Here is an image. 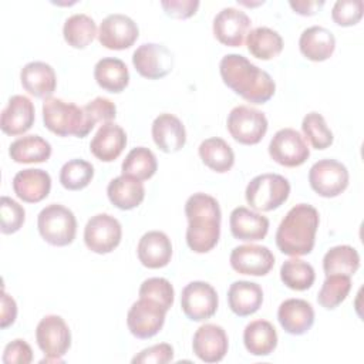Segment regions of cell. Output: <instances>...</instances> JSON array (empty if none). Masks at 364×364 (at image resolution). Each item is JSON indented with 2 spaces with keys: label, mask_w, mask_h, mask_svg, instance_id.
Returning <instances> with one entry per match:
<instances>
[{
  "label": "cell",
  "mask_w": 364,
  "mask_h": 364,
  "mask_svg": "<svg viewBox=\"0 0 364 364\" xmlns=\"http://www.w3.org/2000/svg\"><path fill=\"white\" fill-rule=\"evenodd\" d=\"M229 262L232 269L240 274L264 276L273 269L274 256L269 247L249 243L233 247Z\"/></svg>",
  "instance_id": "cell-17"
},
{
  "label": "cell",
  "mask_w": 364,
  "mask_h": 364,
  "mask_svg": "<svg viewBox=\"0 0 364 364\" xmlns=\"http://www.w3.org/2000/svg\"><path fill=\"white\" fill-rule=\"evenodd\" d=\"M226 127L236 142L256 145L266 135L269 124L262 111L249 105H237L229 112Z\"/></svg>",
  "instance_id": "cell-8"
},
{
  "label": "cell",
  "mask_w": 364,
  "mask_h": 364,
  "mask_svg": "<svg viewBox=\"0 0 364 364\" xmlns=\"http://www.w3.org/2000/svg\"><path fill=\"white\" fill-rule=\"evenodd\" d=\"M94 178V166L84 159H70L60 169V183L67 191H81Z\"/></svg>",
  "instance_id": "cell-40"
},
{
  "label": "cell",
  "mask_w": 364,
  "mask_h": 364,
  "mask_svg": "<svg viewBox=\"0 0 364 364\" xmlns=\"http://www.w3.org/2000/svg\"><path fill=\"white\" fill-rule=\"evenodd\" d=\"M109 202L121 210H131L139 206L145 198L142 181L128 175H119L109 181L107 186Z\"/></svg>",
  "instance_id": "cell-29"
},
{
  "label": "cell",
  "mask_w": 364,
  "mask_h": 364,
  "mask_svg": "<svg viewBox=\"0 0 364 364\" xmlns=\"http://www.w3.org/2000/svg\"><path fill=\"white\" fill-rule=\"evenodd\" d=\"M360 267L358 252L348 245H338L330 247L323 257V270L328 274H354Z\"/></svg>",
  "instance_id": "cell-36"
},
{
  "label": "cell",
  "mask_w": 364,
  "mask_h": 364,
  "mask_svg": "<svg viewBox=\"0 0 364 364\" xmlns=\"http://www.w3.org/2000/svg\"><path fill=\"white\" fill-rule=\"evenodd\" d=\"M20 81L30 95L43 100L50 98L57 87L55 71L44 61L27 63L20 71Z\"/></svg>",
  "instance_id": "cell-24"
},
{
  "label": "cell",
  "mask_w": 364,
  "mask_h": 364,
  "mask_svg": "<svg viewBox=\"0 0 364 364\" xmlns=\"http://www.w3.org/2000/svg\"><path fill=\"white\" fill-rule=\"evenodd\" d=\"M43 121L48 131L58 136H87L91 129L87 125L82 107L50 97L43 102Z\"/></svg>",
  "instance_id": "cell-4"
},
{
  "label": "cell",
  "mask_w": 364,
  "mask_h": 364,
  "mask_svg": "<svg viewBox=\"0 0 364 364\" xmlns=\"http://www.w3.org/2000/svg\"><path fill=\"white\" fill-rule=\"evenodd\" d=\"M152 139L166 154L181 151L186 144V131L182 121L169 112L159 114L152 122Z\"/></svg>",
  "instance_id": "cell-20"
},
{
  "label": "cell",
  "mask_w": 364,
  "mask_h": 364,
  "mask_svg": "<svg viewBox=\"0 0 364 364\" xmlns=\"http://www.w3.org/2000/svg\"><path fill=\"white\" fill-rule=\"evenodd\" d=\"M9 155L17 164H40L51 156V145L40 135H24L11 142Z\"/></svg>",
  "instance_id": "cell-32"
},
{
  "label": "cell",
  "mask_w": 364,
  "mask_h": 364,
  "mask_svg": "<svg viewBox=\"0 0 364 364\" xmlns=\"http://www.w3.org/2000/svg\"><path fill=\"white\" fill-rule=\"evenodd\" d=\"M229 341L222 326L206 323L202 324L193 334L192 350L203 363H219L228 353Z\"/></svg>",
  "instance_id": "cell-18"
},
{
  "label": "cell",
  "mask_w": 364,
  "mask_h": 364,
  "mask_svg": "<svg viewBox=\"0 0 364 364\" xmlns=\"http://www.w3.org/2000/svg\"><path fill=\"white\" fill-rule=\"evenodd\" d=\"M262 303L263 290L255 282L237 280L233 282L228 290V304L239 317H246L256 313Z\"/></svg>",
  "instance_id": "cell-28"
},
{
  "label": "cell",
  "mask_w": 364,
  "mask_h": 364,
  "mask_svg": "<svg viewBox=\"0 0 364 364\" xmlns=\"http://www.w3.org/2000/svg\"><path fill=\"white\" fill-rule=\"evenodd\" d=\"M36 119V109L31 100L26 95H13L1 111L0 128L4 134L17 136L27 132Z\"/></svg>",
  "instance_id": "cell-19"
},
{
  "label": "cell",
  "mask_w": 364,
  "mask_h": 364,
  "mask_svg": "<svg viewBox=\"0 0 364 364\" xmlns=\"http://www.w3.org/2000/svg\"><path fill=\"white\" fill-rule=\"evenodd\" d=\"M198 0H162L161 7L164 9L165 14L173 18H189L192 17L199 9Z\"/></svg>",
  "instance_id": "cell-48"
},
{
  "label": "cell",
  "mask_w": 364,
  "mask_h": 364,
  "mask_svg": "<svg viewBox=\"0 0 364 364\" xmlns=\"http://www.w3.org/2000/svg\"><path fill=\"white\" fill-rule=\"evenodd\" d=\"M290 195L289 181L279 173H262L250 179L245 198L252 209L269 212L282 206Z\"/></svg>",
  "instance_id": "cell-5"
},
{
  "label": "cell",
  "mask_w": 364,
  "mask_h": 364,
  "mask_svg": "<svg viewBox=\"0 0 364 364\" xmlns=\"http://www.w3.org/2000/svg\"><path fill=\"white\" fill-rule=\"evenodd\" d=\"M84 114L87 119V125L90 129L95 127L97 122H111L117 117V107L115 104L105 98V97H97L92 101L87 102L84 107Z\"/></svg>",
  "instance_id": "cell-44"
},
{
  "label": "cell",
  "mask_w": 364,
  "mask_h": 364,
  "mask_svg": "<svg viewBox=\"0 0 364 364\" xmlns=\"http://www.w3.org/2000/svg\"><path fill=\"white\" fill-rule=\"evenodd\" d=\"M139 297H145L161 304L166 311L172 307L175 291L169 280L165 277H149L144 280L138 291Z\"/></svg>",
  "instance_id": "cell-42"
},
{
  "label": "cell",
  "mask_w": 364,
  "mask_h": 364,
  "mask_svg": "<svg viewBox=\"0 0 364 364\" xmlns=\"http://www.w3.org/2000/svg\"><path fill=\"white\" fill-rule=\"evenodd\" d=\"M51 189L48 172L37 168L18 171L13 178V191L18 199L27 203H37L46 199Z\"/></svg>",
  "instance_id": "cell-23"
},
{
  "label": "cell",
  "mask_w": 364,
  "mask_h": 364,
  "mask_svg": "<svg viewBox=\"0 0 364 364\" xmlns=\"http://www.w3.org/2000/svg\"><path fill=\"white\" fill-rule=\"evenodd\" d=\"M229 226L233 237L245 242H256L266 237L269 219L249 208L237 206L230 212Z\"/></svg>",
  "instance_id": "cell-25"
},
{
  "label": "cell",
  "mask_w": 364,
  "mask_h": 364,
  "mask_svg": "<svg viewBox=\"0 0 364 364\" xmlns=\"http://www.w3.org/2000/svg\"><path fill=\"white\" fill-rule=\"evenodd\" d=\"M136 255L141 264L148 269L165 267L172 257L171 239L161 230H149L141 236Z\"/></svg>",
  "instance_id": "cell-21"
},
{
  "label": "cell",
  "mask_w": 364,
  "mask_h": 364,
  "mask_svg": "<svg viewBox=\"0 0 364 364\" xmlns=\"http://www.w3.org/2000/svg\"><path fill=\"white\" fill-rule=\"evenodd\" d=\"M269 155L279 165L294 168L303 165L309 159L310 149L299 131L293 128H282L270 139Z\"/></svg>",
  "instance_id": "cell-11"
},
{
  "label": "cell",
  "mask_w": 364,
  "mask_h": 364,
  "mask_svg": "<svg viewBox=\"0 0 364 364\" xmlns=\"http://www.w3.org/2000/svg\"><path fill=\"white\" fill-rule=\"evenodd\" d=\"M351 290V277L346 274H328L321 284L317 301L321 307L333 310L340 306Z\"/></svg>",
  "instance_id": "cell-39"
},
{
  "label": "cell",
  "mask_w": 364,
  "mask_h": 364,
  "mask_svg": "<svg viewBox=\"0 0 364 364\" xmlns=\"http://www.w3.org/2000/svg\"><path fill=\"white\" fill-rule=\"evenodd\" d=\"M277 320L286 333L303 336L314 324V309L307 300L287 299L279 306Z\"/></svg>",
  "instance_id": "cell-22"
},
{
  "label": "cell",
  "mask_w": 364,
  "mask_h": 364,
  "mask_svg": "<svg viewBox=\"0 0 364 364\" xmlns=\"http://www.w3.org/2000/svg\"><path fill=\"white\" fill-rule=\"evenodd\" d=\"M125 145V131L115 122H105L92 136L90 151L97 159L102 162H112L122 154Z\"/></svg>",
  "instance_id": "cell-26"
},
{
  "label": "cell",
  "mask_w": 364,
  "mask_h": 364,
  "mask_svg": "<svg viewBox=\"0 0 364 364\" xmlns=\"http://www.w3.org/2000/svg\"><path fill=\"white\" fill-rule=\"evenodd\" d=\"M26 219L24 208L9 196L0 199V230L4 235H11L20 230Z\"/></svg>",
  "instance_id": "cell-43"
},
{
  "label": "cell",
  "mask_w": 364,
  "mask_h": 364,
  "mask_svg": "<svg viewBox=\"0 0 364 364\" xmlns=\"http://www.w3.org/2000/svg\"><path fill=\"white\" fill-rule=\"evenodd\" d=\"M166 310L154 300L139 297L128 310L127 326L132 336L141 340L156 336L165 323Z\"/></svg>",
  "instance_id": "cell-12"
},
{
  "label": "cell",
  "mask_w": 364,
  "mask_h": 364,
  "mask_svg": "<svg viewBox=\"0 0 364 364\" xmlns=\"http://www.w3.org/2000/svg\"><path fill=\"white\" fill-rule=\"evenodd\" d=\"M237 3H239V4H245V6H247V7H252V6H260V4H263L264 1H256V3H252V1H243V0H237Z\"/></svg>",
  "instance_id": "cell-51"
},
{
  "label": "cell",
  "mask_w": 364,
  "mask_h": 364,
  "mask_svg": "<svg viewBox=\"0 0 364 364\" xmlns=\"http://www.w3.org/2000/svg\"><path fill=\"white\" fill-rule=\"evenodd\" d=\"M300 53L310 61H326L336 50L334 34L321 26H311L303 30L299 38Z\"/></svg>",
  "instance_id": "cell-27"
},
{
  "label": "cell",
  "mask_w": 364,
  "mask_h": 364,
  "mask_svg": "<svg viewBox=\"0 0 364 364\" xmlns=\"http://www.w3.org/2000/svg\"><path fill=\"white\" fill-rule=\"evenodd\" d=\"M246 46L253 57L266 61L282 53L283 38L270 27H256L247 33Z\"/></svg>",
  "instance_id": "cell-34"
},
{
  "label": "cell",
  "mask_w": 364,
  "mask_h": 364,
  "mask_svg": "<svg viewBox=\"0 0 364 364\" xmlns=\"http://www.w3.org/2000/svg\"><path fill=\"white\" fill-rule=\"evenodd\" d=\"M320 223L318 210L309 203L294 205L282 219L276 230V245L287 256L309 255L316 243Z\"/></svg>",
  "instance_id": "cell-3"
},
{
  "label": "cell",
  "mask_w": 364,
  "mask_h": 364,
  "mask_svg": "<svg viewBox=\"0 0 364 364\" xmlns=\"http://www.w3.org/2000/svg\"><path fill=\"white\" fill-rule=\"evenodd\" d=\"M280 279L289 289L303 291L313 286L316 280V272L310 263L293 257L282 264Z\"/></svg>",
  "instance_id": "cell-38"
},
{
  "label": "cell",
  "mask_w": 364,
  "mask_h": 364,
  "mask_svg": "<svg viewBox=\"0 0 364 364\" xmlns=\"http://www.w3.org/2000/svg\"><path fill=\"white\" fill-rule=\"evenodd\" d=\"M17 317V304L11 296H9L4 290L1 293V328H7L16 321Z\"/></svg>",
  "instance_id": "cell-49"
},
{
  "label": "cell",
  "mask_w": 364,
  "mask_h": 364,
  "mask_svg": "<svg viewBox=\"0 0 364 364\" xmlns=\"http://www.w3.org/2000/svg\"><path fill=\"white\" fill-rule=\"evenodd\" d=\"M122 228L118 219L108 213H98L88 219L84 228L85 246L98 255L111 253L121 242Z\"/></svg>",
  "instance_id": "cell-10"
},
{
  "label": "cell",
  "mask_w": 364,
  "mask_h": 364,
  "mask_svg": "<svg viewBox=\"0 0 364 364\" xmlns=\"http://www.w3.org/2000/svg\"><path fill=\"white\" fill-rule=\"evenodd\" d=\"M202 162L218 173H225L235 164V152L232 146L219 136H212L200 142L198 148Z\"/></svg>",
  "instance_id": "cell-33"
},
{
  "label": "cell",
  "mask_w": 364,
  "mask_h": 364,
  "mask_svg": "<svg viewBox=\"0 0 364 364\" xmlns=\"http://www.w3.org/2000/svg\"><path fill=\"white\" fill-rule=\"evenodd\" d=\"M36 341L46 354L41 363H61L71 346V331L61 316H44L36 327Z\"/></svg>",
  "instance_id": "cell-7"
},
{
  "label": "cell",
  "mask_w": 364,
  "mask_h": 364,
  "mask_svg": "<svg viewBox=\"0 0 364 364\" xmlns=\"http://www.w3.org/2000/svg\"><path fill=\"white\" fill-rule=\"evenodd\" d=\"M301 131L304 134V139H309L311 146L316 149H326L334 141L333 132L327 127L324 117L316 111L304 115L301 121Z\"/></svg>",
  "instance_id": "cell-41"
},
{
  "label": "cell",
  "mask_w": 364,
  "mask_h": 364,
  "mask_svg": "<svg viewBox=\"0 0 364 364\" xmlns=\"http://www.w3.org/2000/svg\"><path fill=\"white\" fill-rule=\"evenodd\" d=\"M350 175L344 164L336 159H320L309 171L311 189L323 198H336L348 186Z\"/></svg>",
  "instance_id": "cell-9"
},
{
  "label": "cell",
  "mask_w": 364,
  "mask_h": 364,
  "mask_svg": "<svg viewBox=\"0 0 364 364\" xmlns=\"http://www.w3.org/2000/svg\"><path fill=\"white\" fill-rule=\"evenodd\" d=\"M219 299L215 287L206 282L195 280L182 289L181 307L192 321H205L218 310Z\"/></svg>",
  "instance_id": "cell-13"
},
{
  "label": "cell",
  "mask_w": 364,
  "mask_h": 364,
  "mask_svg": "<svg viewBox=\"0 0 364 364\" xmlns=\"http://www.w3.org/2000/svg\"><path fill=\"white\" fill-rule=\"evenodd\" d=\"M1 360L4 364H28L33 361V350L26 340L16 338L4 347Z\"/></svg>",
  "instance_id": "cell-47"
},
{
  "label": "cell",
  "mask_w": 364,
  "mask_h": 364,
  "mask_svg": "<svg viewBox=\"0 0 364 364\" xmlns=\"http://www.w3.org/2000/svg\"><path fill=\"white\" fill-rule=\"evenodd\" d=\"M97 84L108 92H121L129 84V71L125 63L115 57H104L94 67Z\"/></svg>",
  "instance_id": "cell-31"
},
{
  "label": "cell",
  "mask_w": 364,
  "mask_h": 364,
  "mask_svg": "<svg viewBox=\"0 0 364 364\" xmlns=\"http://www.w3.org/2000/svg\"><path fill=\"white\" fill-rule=\"evenodd\" d=\"M132 64L141 77L159 80L173 70L175 58L171 50L164 44L144 43L134 51Z\"/></svg>",
  "instance_id": "cell-14"
},
{
  "label": "cell",
  "mask_w": 364,
  "mask_h": 364,
  "mask_svg": "<svg viewBox=\"0 0 364 364\" xmlns=\"http://www.w3.org/2000/svg\"><path fill=\"white\" fill-rule=\"evenodd\" d=\"M243 344L252 355H270L277 347V333L267 320H253L243 331Z\"/></svg>",
  "instance_id": "cell-30"
},
{
  "label": "cell",
  "mask_w": 364,
  "mask_h": 364,
  "mask_svg": "<svg viewBox=\"0 0 364 364\" xmlns=\"http://www.w3.org/2000/svg\"><path fill=\"white\" fill-rule=\"evenodd\" d=\"M289 6L293 9L294 13L300 16H314L323 6V0H296V1H289Z\"/></svg>",
  "instance_id": "cell-50"
},
{
  "label": "cell",
  "mask_w": 364,
  "mask_h": 364,
  "mask_svg": "<svg viewBox=\"0 0 364 364\" xmlns=\"http://www.w3.org/2000/svg\"><path fill=\"white\" fill-rule=\"evenodd\" d=\"M250 28L249 16L236 7L222 9L213 18L215 38L228 47H240Z\"/></svg>",
  "instance_id": "cell-16"
},
{
  "label": "cell",
  "mask_w": 364,
  "mask_h": 364,
  "mask_svg": "<svg viewBox=\"0 0 364 364\" xmlns=\"http://www.w3.org/2000/svg\"><path fill=\"white\" fill-rule=\"evenodd\" d=\"M139 28L127 14H108L100 24L98 41L108 50L129 48L138 38Z\"/></svg>",
  "instance_id": "cell-15"
},
{
  "label": "cell",
  "mask_w": 364,
  "mask_h": 364,
  "mask_svg": "<svg viewBox=\"0 0 364 364\" xmlns=\"http://www.w3.org/2000/svg\"><path fill=\"white\" fill-rule=\"evenodd\" d=\"M173 360V347L168 343L154 344L132 357V364H166Z\"/></svg>",
  "instance_id": "cell-46"
},
{
  "label": "cell",
  "mask_w": 364,
  "mask_h": 364,
  "mask_svg": "<svg viewBox=\"0 0 364 364\" xmlns=\"http://www.w3.org/2000/svg\"><path fill=\"white\" fill-rule=\"evenodd\" d=\"M219 73L225 85L250 104H264L274 95L276 84L270 74L250 63L245 55H223L219 63Z\"/></svg>",
  "instance_id": "cell-1"
},
{
  "label": "cell",
  "mask_w": 364,
  "mask_h": 364,
  "mask_svg": "<svg viewBox=\"0 0 364 364\" xmlns=\"http://www.w3.org/2000/svg\"><path fill=\"white\" fill-rule=\"evenodd\" d=\"M63 36L68 46L82 50L92 43L95 36H98V31L95 21L90 16L84 13H75L64 21Z\"/></svg>",
  "instance_id": "cell-35"
},
{
  "label": "cell",
  "mask_w": 364,
  "mask_h": 364,
  "mask_svg": "<svg viewBox=\"0 0 364 364\" xmlns=\"http://www.w3.org/2000/svg\"><path fill=\"white\" fill-rule=\"evenodd\" d=\"M188 219L186 245L195 253H208L219 242L222 210L219 202L203 192L191 195L185 203Z\"/></svg>",
  "instance_id": "cell-2"
},
{
  "label": "cell",
  "mask_w": 364,
  "mask_h": 364,
  "mask_svg": "<svg viewBox=\"0 0 364 364\" xmlns=\"http://www.w3.org/2000/svg\"><path fill=\"white\" fill-rule=\"evenodd\" d=\"M364 11L361 0H337L331 10V18L337 26L350 27L357 24Z\"/></svg>",
  "instance_id": "cell-45"
},
{
  "label": "cell",
  "mask_w": 364,
  "mask_h": 364,
  "mask_svg": "<svg viewBox=\"0 0 364 364\" xmlns=\"http://www.w3.org/2000/svg\"><path fill=\"white\" fill-rule=\"evenodd\" d=\"M40 236L53 246H68L74 242L77 233V219L68 208L60 203H51L43 208L37 216Z\"/></svg>",
  "instance_id": "cell-6"
},
{
  "label": "cell",
  "mask_w": 364,
  "mask_h": 364,
  "mask_svg": "<svg viewBox=\"0 0 364 364\" xmlns=\"http://www.w3.org/2000/svg\"><path fill=\"white\" fill-rule=\"evenodd\" d=\"M156 169H158L156 156L149 148H145V146L132 148L127 154L121 165L122 175L132 176L138 181H146L152 178Z\"/></svg>",
  "instance_id": "cell-37"
}]
</instances>
